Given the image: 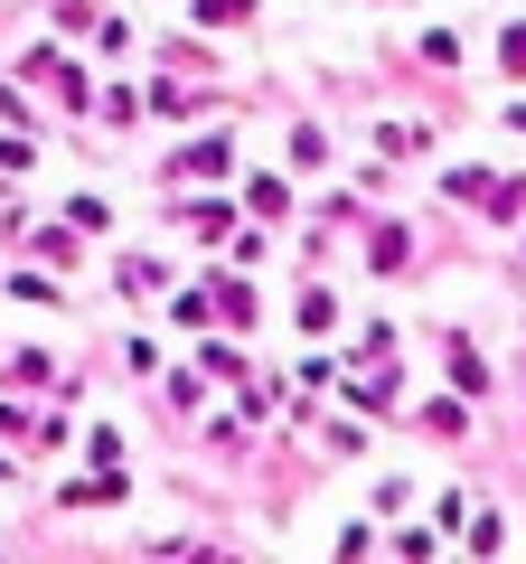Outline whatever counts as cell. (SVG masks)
Listing matches in <instances>:
<instances>
[{"instance_id":"obj_1","label":"cell","mask_w":526,"mask_h":564,"mask_svg":"<svg viewBox=\"0 0 526 564\" xmlns=\"http://www.w3.org/2000/svg\"><path fill=\"white\" fill-rule=\"evenodd\" d=\"M507 66H517V76H526V29H507Z\"/></svg>"}]
</instances>
